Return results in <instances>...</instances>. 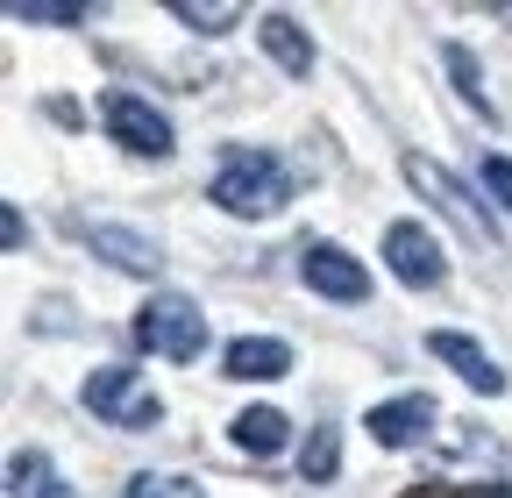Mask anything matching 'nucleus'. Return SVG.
Wrapping results in <instances>:
<instances>
[{"label":"nucleus","instance_id":"0eeeda50","mask_svg":"<svg viewBox=\"0 0 512 498\" xmlns=\"http://www.w3.org/2000/svg\"><path fill=\"white\" fill-rule=\"evenodd\" d=\"M427 349H434L448 370H456L470 392H484V399H498V392H505V370L491 363V349H484V342H470V335H456V328H434V335H427Z\"/></svg>","mask_w":512,"mask_h":498},{"label":"nucleus","instance_id":"9b49d317","mask_svg":"<svg viewBox=\"0 0 512 498\" xmlns=\"http://www.w3.org/2000/svg\"><path fill=\"white\" fill-rule=\"evenodd\" d=\"M256 36H264V50L278 57L292 79H306V72H313V36H306L292 15H264V22H256Z\"/></svg>","mask_w":512,"mask_h":498},{"label":"nucleus","instance_id":"7ed1b4c3","mask_svg":"<svg viewBox=\"0 0 512 498\" xmlns=\"http://www.w3.org/2000/svg\"><path fill=\"white\" fill-rule=\"evenodd\" d=\"M100 129L128 150V157H171V121L143 100V93H100Z\"/></svg>","mask_w":512,"mask_h":498},{"label":"nucleus","instance_id":"20e7f679","mask_svg":"<svg viewBox=\"0 0 512 498\" xmlns=\"http://www.w3.org/2000/svg\"><path fill=\"white\" fill-rule=\"evenodd\" d=\"M86 406H93L107 427H157V413H164L157 392L136 378V370H121V363H114V370H93V378H86Z\"/></svg>","mask_w":512,"mask_h":498},{"label":"nucleus","instance_id":"aec40b11","mask_svg":"<svg viewBox=\"0 0 512 498\" xmlns=\"http://www.w3.org/2000/svg\"><path fill=\"white\" fill-rule=\"evenodd\" d=\"M406 498H441V491H406ZM448 498H512L505 484H484V491H448Z\"/></svg>","mask_w":512,"mask_h":498},{"label":"nucleus","instance_id":"4468645a","mask_svg":"<svg viewBox=\"0 0 512 498\" xmlns=\"http://www.w3.org/2000/svg\"><path fill=\"white\" fill-rule=\"evenodd\" d=\"M171 15L185 29H207V36H228L242 22V0H171Z\"/></svg>","mask_w":512,"mask_h":498},{"label":"nucleus","instance_id":"9d476101","mask_svg":"<svg viewBox=\"0 0 512 498\" xmlns=\"http://www.w3.org/2000/svg\"><path fill=\"white\" fill-rule=\"evenodd\" d=\"M228 378H285L292 370V349L278 342V335H242V342H228Z\"/></svg>","mask_w":512,"mask_h":498},{"label":"nucleus","instance_id":"6ab92c4d","mask_svg":"<svg viewBox=\"0 0 512 498\" xmlns=\"http://www.w3.org/2000/svg\"><path fill=\"white\" fill-rule=\"evenodd\" d=\"M448 72H456V86H463L477 107H491V100H484V86H477V72H470V50H448Z\"/></svg>","mask_w":512,"mask_h":498},{"label":"nucleus","instance_id":"f257e3e1","mask_svg":"<svg viewBox=\"0 0 512 498\" xmlns=\"http://www.w3.org/2000/svg\"><path fill=\"white\" fill-rule=\"evenodd\" d=\"M207 193H214V207H228V214H242V221H271V214L292 207L299 178H292L278 157H264V150H228L221 171L207 178Z\"/></svg>","mask_w":512,"mask_h":498},{"label":"nucleus","instance_id":"a211bd4d","mask_svg":"<svg viewBox=\"0 0 512 498\" xmlns=\"http://www.w3.org/2000/svg\"><path fill=\"white\" fill-rule=\"evenodd\" d=\"M477 178H484V193L512 214V157H484V171H477Z\"/></svg>","mask_w":512,"mask_h":498},{"label":"nucleus","instance_id":"6e6552de","mask_svg":"<svg viewBox=\"0 0 512 498\" xmlns=\"http://www.w3.org/2000/svg\"><path fill=\"white\" fill-rule=\"evenodd\" d=\"M86 242L100 249L107 264H121L128 278H157V271H164V249H157L150 235H136V228H114V221H93V228H86Z\"/></svg>","mask_w":512,"mask_h":498},{"label":"nucleus","instance_id":"1a4fd4ad","mask_svg":"<svg viewBox=\"0 0 512 498\" xmlns=\"http://www.w3.org/2000/svg\"><path fill=\"white\" fill-rule=\"evenodd\" d=\"M427 427H434V399H420V392H406V399H384V406H370V442H384V449L427 442Z\"/></svg>","mask_w":512,"mask_h":498},{"label":"nucleus","instance_id":"39448f33","mask_svg":"<svg viewBox=\"0 0 512 498\" xmlns=\"http://www.w3.org/2000/svg\"><path fill=\"white\" fill-rule=\"evenodd\" d=\"M384 264H392L406 285H441V278H448L441 242H434V228H420V221H392V228H384Z\"/></svg>","mask_w":512,"mask_h":498},{"label":"nucleus","instance_id":"f8f14e48","mask_svg":"<svg viewBox=\"0 0 512 498\" xmlns=\"http://www.w3.org/2000/svg\"><path fill=\"white\" fill-rule=\"evenodd\" d=\"M8 484H15V498H79L72 484L57 477V463H50V456H36V449H22V456L8 463Z\"/></svg>","mask_w":512,"mask_h":498},{"label":"nucleus","instance_id":"dca6fc26","mask_svg":"<svg viewBox=\"0 0 512 498\" xmlns=\"http://www.w3.org/2000/svg\"><path fill=\"white\" fill-rule=\"evenodd\" d=\"M299 477H313V484H328V477H335V427L306 434V449H299Z\"/></svg>","mask_w":512,"mask_h":498},{"label":"nucleus","instance_id":"f3484780","mask_svg":"<svg viewBox=\"0 0 512 498\" xmlns=\"http://www.w3.org/2000/svg\"><path fill=\"white\" fill-rule=\"evenodd\" d=\"M15 22H79V0H0Z\"/></svg>","mask_w":512,"mask_h":498},{"label":"nucleus","instance_id":"423d86ee","mask_svg":"<svg viewBox=\"0 0 512 498\" xmlns=\"http://www.w3.org/2000/svg\"><path fill=\"white\" fill-rule=\"evenodd\" d=\"M306 285L320 292V299H335V306H356V299H370V271L349 257V249H328V242H320V249H306Z\"/></svg>","mask_w":512,"mask_h":498},{"label":"nucleus","instance_id":"f03ea898","mask_svg":"<svg viewBox=\"0 0 512 498\" xmlns=\"http://www.w3.org/2000/svg\"><path fill=\"white\" fill-rule=\"evenodd\" d=\"M136 342L157 349V356H171V363H192L207 349V314L185 292H150L143 314H136Z\"/></svg>","mask_w":512,"mask_h":498},{"label":"nucleus","instance_id":"412c9836","mask_svg":"<svg viewBox=\"0 0 512 498\" xmlns=\"http://www.w3.org/2000/svg\"><path fill=\"white\" fill-rule=\"evenodd\" d=\"M22 242V214L15 207H0V249H15Z\"/></svg>","mask_w":512,"mask_h":498},{"label":"nucleus","instance_id":"2eb2a0df","mask_svg":"<svg viewBox=\"0 0 512 498\" xmlns=\"http://www.w3.org/2000/svg\"><path fill=\"white\" fill-rule=\"evenodd\" d=\"M121 498H207L200 477H178V470H143V477H128Z\"/></svg>","mask_w":512,"mask_h":498},{"label":"nucleus","instance_id":"ddd939ff","mask_svg":"<svg viewBox=\"0 0 512 498\" xmlns=\"http://www.w3.org/2000/svg\"><path fill=\"white\" fill-rule=\"evenodd\" d=\"M235 449H249V456H278V449H285V413H278V406H249V413H235Z\"/></svg>","mask_w":512,"mask_h":498}]
</instances>
